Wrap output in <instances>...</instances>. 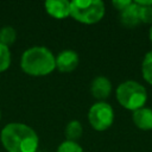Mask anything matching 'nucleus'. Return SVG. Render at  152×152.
<instances>
[{"mask_svg":"<svg viewBox=\"0 0 152 152\" xmlns=\"http://www.w3.org/2000/svg\"><path fill=\"white\" fill-rule=\"evenodd\" d=\"M133 124L141 131L152 129V109L148 107H142L133 112L132 114Z\"/></svg>","mask_w":152,"mask_h":152,"instance_id":"nucleus-9","label":"nucleus"},{"mask_svg":"<svg viewBox=\"0 0 152 152\" xmlns=\"http://www.w3.org/2000/svg\"><path fill=\"white\" fill-rule=\"evenodd\" d=\"M57 152H83V148L75 141L65 140L58 146Z\"/></svg>","mask_w":152,"mask_h":152,"instance_id":"nucleus-15","label":"nucleus"},{"mask_svg":"<svg viewBox=\"0 0 152 152\" xmlns=\"http://www.w3.org/2000/svg\"><path fill=\"white\" fill-rule=\"evenodd\" d=\"M118 102L128 110H137L145 107L147 102L146 88L137 81H125L120 83L115 91Z\"/></svg>","mask_w":152,"mask_h":152,"instance_id":"nucleus-3","label":"nucleus"},{"mask_svg":"<svg viewBox=\"0 0 152 152\" xmlns=\"http://www.w3.org/2000/svg\"><path fill=\"white\" fill-rule=\"evenodd\" d=\"M104 4L101 0H74L70 2V15L82 24L99 23L104 15Z\"/></svg>","mask_w":152,"mask_h":152,"instance_id":"nucleus-4","label":"nucleus"},{"mask_svg":"<svg viewBox=\"0 0 152 152\" xmlns=\"http://www.w3.org/2000/svg\"><path fill=\"white\" fill-rule=\"evenodd\" d=\"M148 38H150V42H151V44H152V25H151V27H150V30H148Z\"/></svg>","mask_w":152,"mask_h":152,"instance_id":"nucleus-19","label":"nucleus"},{"mask_svg":"<svg viewBox=\"0 0 152 152\" xmlns=\"http://www.w3.org/2000/svg\"><path fill=\"white\" fill-rule=\"evenodd\" d=\"M0 139L8 152H37L38 150L37 133L24 124L6 125L1 131Z\"/></svg>","mask_w":152,"mask_h":152,"instance_id":"nucleus-1","label":"nucleus"},{"mask_svg":"<svg viewBox=\"0 0 152 152\" xmlns=\"http://www.w3.org/2000/svg\"><path fill=\"white\" fill-rule=\"evenodd\" d=\"M44 6L46 12L56 19H63L70 15V2L66 0H49Z\"/></svg>","mask_w":152,"mask_h":152,"instance_id":"nucleus-8","label":"nucleus"},{"mask_svg":"<svg viewBox=\"0 0 152 152\" xmlns=\"http://www.w3.org/2000/svg\"><path fill=\"white\" fill-rule=\"evenodd\" d=\"M90 91H91V95L95 99H97L100 101H103L112 93V83H110V81L107 77L97 76L91 82Z\"/></svg>","mask_w":152,"mask_h":152,"instance_id":"nucleus-7","label":"nucleus"},{"mask_svg":"<svg viewBox=\"0 0 152 152\" xmlns=\"http://www.w3.org/2000/svg\"><path fill=\"white\" fill-rule=\"evenodd\" d=\"M0 119H1V110H0Z\"/></svg>","mask_w":152,"mask_h":152,"instance_id":"nucleus-20","label":"nucleus"},{"mask_svg":"<svg viewBox=\"0 0 152 152\" xmlns=\"http://www.w3.org/2000/svg\"><path fill=\"white\" fill-rule=\"evenodd\" d=\"M17 38V32L12 26H4L0 30V43L7 48L14 43Z\"/></svg>","mask_w":152,"mask_h":152,"instance_id":"nucleus-13","label":"nucleus"},{"mask_svg":"<svg viewBox=\"0 0 152 152\" xmlns=\"http://www.w3.org/2000/svg\"><path fill=\"white\" fill-rule=\"evenodd\" d=\"M20 65L31 76H45L55 70L56 57L45 46H33L23 53Z\"/></svg>","mask_w":152,"mask_h":152,"instance_id":"nucleus-2","label":"nucleus"},{"mask_svg":"<svg viewBox=\"0 0 152 152\" xmlns=\"http://www.w3.org/2000/svg\"><path fill=\"white\" fill-rule=\"evenodd\" d=\"M78 65V55L72 50L62 51L56 57V68L62 72H70Z\"/></svg>","mask_w":152,"mask_h":152,"instance_id":"nucleus-6","label":"nucleus"},{"mask_svg":"<svg viewBox=\"0 0 152 152\" xmlns=\"http://www.w3.org/2000/svg\"><path fill=\"white\" fill-rule=\"evenodd\" d=\"M139 17L140 21L144 24L152 25V6H139Z\"/></svg>","mask_w":152,"mask_h":152,"instance_id":"nucleus-16","label":"nucleus"},{"mask_svg":"<svg viewBox=\"0 0 152 152\" xmlns=\"http://www.w3.org/2000/svg\"><path fill=\"white\" fill-rule=\"evenodd\" d=\"M11 64V52L10 49L0 43V72L8 69Z\"/></svg>","mask_w":152,"mask_h":152,"instance_id":"nucleus-14","label":"nucleus"},{"mask_svg":"<svg viewBox=\"0 0 152 152\" xmlns=\"http://www.w3.org/2000/svg\"><path fill=\"white\" fill-rule=\"evenodd\" d=\"M90 126L96 131L108 129L114 121V110L112 106L104 101L94 103L88 113Z\"/></svg>","mask_w":152,"mask_h":152,"instance_id":"nucleus-5","label":"nucleus"},{"mask_svg":"<svg viewBox=\"0 0 152 152\" xmlns=\"http://www.w3.org/2000/svg\"><path fill=\"white\" fill-rule=\"evenodd\" d=\"M132 2H133V1H131V0H125V1H122V0H114V1L112 2V5H113L119 12H121V11H124L125 8H127Z\"/></svg>","mask_w":152,"mask_h":152,"instance_id":"nucleus-17","label":"nucleus"},{"mask_svg":"<svg viewBox=\"0 0 152 152\" xmlns=\"http://www.w3.org/2000/svg\"><path fill=\"white\" fill-rule=\"evenodd\" d=\"M134 2L139 6H152V0H137Z\"/></svg>","mask_w":152,"mask_h":152,"instance_id":"nucleus-18","label":"nucleus"},{"mask_svg":"<svg viewBox=\"0 0 152 152\" xmlns=\"http://www.w3.org/2000/svg\"><path fill=\"white\" fill-rule=\"evenodd\" d=\"M141 75L142 78L152 86V50L146 52L144 56V59L141 62Z\"/></svg>","mask_w":152,"mask_h":152,"instance_id":"nucleus-12","label":"nucleus"},{"mask_svg":"<svg viewBox=\"0 0 152 152\" xmlns=\"http://www.w3.org/2000/svg\"><path fill=\"white\" fill-rule=\"evenodd\" d=\"M82 135V125L80 121L77 120H72L70 121L66 127H65V137H66V140L69 141H75L77 139H80Z\"/></svg>","mask_w":152,"mask_h":152,"instance_id":"nucleus-11","label":"nucleus"},{"mask_svg":"<svg viewBox=\"0 0 152 152\" xmlns=\"http://www.w3.org/2000/svg\"><path fill=\"white\" fill-rule=\"evenodd\" d=\"M120 21L124 26L128 28H133L139 24H141L139 17V7L134 1L127 8L120 12Z\"/></svg>","mask_w":152,"mask_h":152,"instance_id":"nucleus-10","label":"nucleus"}]
</instances>
